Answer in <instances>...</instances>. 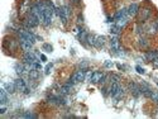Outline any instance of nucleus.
<instances>
[{"mask_svg":"<svg viewBox=\"0 0 158 119\" xmlns=\"http://www.w3.org/2000/svg\"><path fill=\"white\" fill-rule=\"evenodd\" d=\"M52 66H53L52 64H48V65H47V67H46V73H50V72H51V68H52Z\"/></svg>","mask_w":158,"mask_h":119,"instance_id":"24","label":"nucleus"},{"mask_svg":"<svg viewBox=\"0 0 158 119\" xmlns=\"http://www.w3.org/2000/svg\"><path fill=\"white\" fill-rule=\"evenodd\" d=\"M124 17H129L128 8H123V9H120V10H118V12L114 14L113 19H114V20H118V19H120V18H124Z\"/></svg>","mask_w":158,"mask_h":119,"instance_id":"7","label":"nucleus"},{"mask_svg":"<svg viewBox=\"0 0 158 119\" xmlns=\"http://www.w3.org/2000/svg\"><path fill=\"white\" fill-rule=\"evenodd\" d=\"M139 12V5L137 4V3H132L130 5H129V8H128V14H129V17H134L137 15Z\"/></svg>","mask_w":158,"mask_h":119,"instance_id":"8","label":"nucleus"},{"mask_svg":"<svg viewBox=\"0 0 158 119\" xmlns=\"http://www.w3.org/2000/svg\"><path fill=\"white\" fill-rule=\"evenodd\" d=\"M105 77V75L104 73H101V72H97V71H95V72H92V75H91V77H90V81L91 82H100L101 80H103Z\"/></svg>","mask_w":158,"mask_h":119,"instance_id":"9","label":"nucleus"},{"mask_svg":"<svg viewBox=\"0 0 158 119\" xmlns=\"http://www.w3.org/2000/svg\"><path fill=\"white\" fill-rule=\"evenodd\" d=\"M18 34H19V37H23V38H27L28 41H30L32 43H34L36 42V36H34L33 33L30 32V30H28V29H24V28H20V29H18Z\"/></svg>","mask_w":158,"mask_h":119,"instance_id":"3","label":"nucleus"},{"mask_svg":"<svg viewBox=\"0 0 158 119\" xmlns=\"http://www.w3.org/2000/svg\"><path fill=\"white\" fill-rule=\"evenodd\" d=\"M41 59H42V61H46V59H47V58H46V56L42 55V56H41Z\"/></svg>","mask_w":158,"mask_h":119,"instance_id":"28","label":"nucleus"},{"mask_svg":"<svg viewBox=\"0 0 158 119\" xmlns=\"http://www.w3.org/2000/svg\"><path fill=\"white\" fill-rule=\"evenodd\" d=\"M95 38L96 37H94V36H87V38H86V41H87V43L90 44V46H95Z\"/></svg>","mask_w":158,"mask_h":119,"instance_id":"18","label":"nucleus"},{"mask_svg":"<svg viewBox=\"0 0 158 119\" xmlns=\"http://www.w3.org/2000/svg\"><path fill=\"white\" fill-rule=\"evenodd\" d=\"M39 23L41 22H39V19H38V17H36L34 14L29 13V15L27 17L26 22H24V26H26L27 28H34V27H37Z\"/></svg>","mask_w":158,"mask_h":119,"instance_id":"2","label":"nucleus"},{"mask_svg":"<svg viewBox=\"0 0 158 119\" xmlns=\"http://www.w3.org/2000/svg\"><path fill=\"white\" fill-rule=\"evenodd\" d=\"M85 76H86V71H83V70H79L76 73H73L72 77H71V81L72 84H76V82H80L82 81V80H85Z\"/></svg>","mask_w":158,"mask_h":119,"instance_id":"4","label":"nucleus"},{"mask_svg":"<svg viewBox=\"0 0 158 119\" xmlns=\"http://www.w3.org/2000/svg\"><path fill=\"white\" fill-rule=\"evenodd\" d=\"M3 87H4V89H5L9 94H10V93H14V90L17 89L15 82H4V84H3Z\"/></svg>","mask_w":158,"mask_h":119,"instance_id":"12","label":"nucleus"},{"mask_svg":"<svg viewBox=\"0 0 158 119\" xmlns=\"http://www.w3.org/2000/svg\"><path fill=\"white\" fill-rule=\"evenodd\" d=\"M105 43V38L101 37V36H97L96 38H95V47H101L104 46Z\"/></svg>","mask_w":158,"mask_h":119,"instance_id":"16","label":"nucleus"},{"mask_svg":"<svg viewBox=\"0 0 158 119\" xmlns=\"http://www.w3.org/2000/svg\"><path fill=\"white\" fill-rule=\"evenodd\" d=\"M128 18H129V17H124V18H120V19L115 20V26L119 27L120 29H121V28H124L126 26V23H128Z\"/></svg>","mask_w":158,"mask_h":119,"instance_id":"13","label":"nucleus"},{"mask_svg":"<svg viewBox=\"0 0 158 119\" xmlns=\"http://www.w3.org/2000/svg\"><path fill=\"white\" fill-rule=\"evenodd\" d=\"M79 23H82V17H79Z\"/></svg>","mask_w":158,"mask_h":119,"instance_id":"29","label":"nucleus"},{"mask_svg":"<svg viewBox=\"0 0 158 119\" xmlns=\"http://www.w3.org/2000/svg\"><path fill=\"white\" fill-rule=\"evenodd\" d=\"M8 94L9 93L1 86V90H0V101H1V104H5L6 103V100H8Z\"/></svg>","mask_w":158,"mask_h":119,"instance_id":"14","label":"nucleus"},{"mask_svg":"<svg viewBox=\"0 0 158 119\" xmlns=\"http://www.w3.org/2000/svg\"><path fill=\"white\" fill-rule=\"evenodd\" d=\"M123 94H124V90H123V87H121V86H119V89H118L117 91H115L111 96H113V99H114V100H118V99H120V98L123 96Z\"/></svg>","mask_w":158,"mask_h":119,"instance_id":"15","label":"nucleus"},{"mask_svg":"<svg viewBox=\"0 0 158 119\" xmlns=\"http://www.w3.org/2000/svg\"><path fill=\"white\" fill-rule=\"evenodd\" d=\"M146 57L148 58V59H150V61H154L156 58H158V51H150V52H148V53L146 55Z\"/></svg>","mask_w":158,"mask_h":119,"instance_id":"17","label":"nucleus"},{"mask_svg":"<svg viewBox=\"0 0 158 119\" xmlns=\"http://www.w3.org/2000/svg\"><path fill=\"white\" fill-rule=\"evenodd\" d=\"M139 43H140V46H142V47H148V42H147L146 38H140Z\"/></svg>","mask_w":158,"mask_h":119,"instance_id":"20","label":"nucleus"},{"mask_svg":"<svg viewBox=\"0 0 158 119\" xmlns=\"http://www.w3.org/2000/svg\"><path fill=\"white\" fill-rule=\"evenodd\" d=\"M142 12H143V19H147L150 15V10L149 9H143Z\"/></svg>","mask_w":158,"mask_h":119,"instance_id":"19","label":"nucleus"},{"mask_svg":"<svg viewBox=\"0 0 158 119\" xmlns=\"http://www.w3.org/2000/svg\"><path fill=\"white\" fill-rule=\"evenodd\" d=\"M150 98L154 100V101H157L158 103V93H152V95H150Z\"/></svg>","mask_w":158,"mask_h":119,"instance_id":"23","label":"nucleus"},{"mask_svg":"<svg viewBox=\"0 0 158 119\" xmlns=\"http://www.w3.org/2000/svg\"><path fill=\"white\" fill-rule=\"evenodd\" d=\"M43 50H46L47 52H51L52 51V46H51V44H48V43H46V44H43Z\"/></svg>","mask_w":158,"mask_h":119,"instance_id":"21","label":"nucleus"},{"mask_svg":"<svg viewBox=\"0 0 158 119\" xmlns=\"http://www.w3.org/2000/svg\"><path fill=\"white\" fill-rule=\"evenodd\" d=\"M14 82H15V86H17V89H18V90H20V91H24V93H29V91H28L27 84H26V81H24L23 79H17Z\"/></svg>","mask_w":158,"mask_h":119,"instance_id":"6","label":"nucleus"},{"mask_svg":"<svg viewBox=\"0 0 158 119\" xmlns=\"http://www.w3.org/2000/svg\"><path fill=\"white\" fill-rule=\"evenodd\" d=\"M135 68H137V71H138L139 73H144V72H146V71H144V70H143L142 67H140V66H137V67H135Z\"/></svg>","mask_w":158,"mask_h":119,"instance_id":"25","label":"nucleus"},{"mask_svg":"<svg viewBox=\"0 0 158 119\" xmlns=\"http://www.w3.org/2000/svg\"><path fill=\"white\" fill-rule=\"evenodd\" d=\"M57 13L62 20V23H67V20L70 19V15H71V8L68 5H62L57 9Z\"/></svg>","mask_w":158,"mask_h":119,"instance_id":"1","label":"nucleus"},{"mask_svg":"<svg viewBox=\"0 0 158 119\" xmlns=\"http://www.w3.org/2000/svg\"><path fill=\"white\" fill-rule=\"evenodd\" d=\"M24 118H37V115L36 114H33V113H26L23 115Z\"/></svg>","mask_w":158,"mask_h":119,"instance_id":"22","label":"nucleus"},{"mask_svg":"<svg viewBox=\"0 0 158 119\" xmlns=\"http://www.w3.org/2000/svg\"><path fill=\"white\" fill-rule=\"evenodd\" d=\"M20 47L23 48V51H26V52H30V48H32V42L30 41H28L27 38H23V37H20Z\"/></svg>","mask_w":158,"mask_h":119,"instance_id":"5","label":"nucleus"},{"mask_svg":"<svg viewBox=\"0 0 158 119\" xmlns=\"http://www.w3.org/2000/svg\"><path fill=\"white\" fill-rule=\"evenodd\" d=\"M71 1L73 3V4H80V1H81V0H71Z\"/></svg>","mask_w":158,"mask_h":119,"instance_id":"27","label":"nucleus"},{"mask_svg":"<svg viewBox=\"0 0 158 119\" xmlns=\"http://www.w3.org/2000/svg\"><path fill=\"white\" fill-rule=\"evenodd\" d=\"M111 47H113V50L115 52L120 51V46H119V39H118V36L117 34H114V37L111 38Z\"/></svg>","mask_w":158,"mask_h":119,"instance_id":"11","label":"nucleus"},{"mask_svg":"<svg viewBox=\"0 0 158 119\" xmlns=\"http://www.w3.org/2000/svg\"><path fill=\"white\" fill-rule=\"evenodd\" d=\"M105 66H106V67H110V66H113V64H111V62H105Z\"/></svg>","mask_w":158,"mask_h":119,"instance_id":"26","label":"nucleus"},{"mask_svg":"<svg viewBox=\"0 0 158 119\" xmlns=\"http://www.w3.org/2000/svg\"><path fill=\"white\" fill-rule=\"evenodd\" d=\"M129 87H130L133 95L138 96V95H140V94H142V89H140V86L137 85V84H130V85H129Z\"/></svg>","mask_w":158,"mask_h":119,"instance_id":"10","label":"nucleus"}]
</instances>
